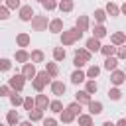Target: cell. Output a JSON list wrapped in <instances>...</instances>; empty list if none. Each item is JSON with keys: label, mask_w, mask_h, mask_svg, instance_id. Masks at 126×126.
Here are the masks:
<instances>
[{"label": "cell", "mask_w": 126, "mask_h": 126, "mask_svg": "<svg viewBox=\"0 0 126 126\" xmlns=\"http://www.w3.org/2000/svg\"><path fill=\"white\" fill-rule=\"evenodd\" d=\"M83 37V32L79 28H69L61 32V45H73L75 41H79Z\"/></svg>", "instance_id": "1"}, {"label": "cell", "mask_w": 126, "mask_h": 126, "mask_svg": "<svg viewBox=\"0 0 126 126\" xmlns=\"http://www.w3.org/2000/svg\"><path fill=\"white\" fill-rule=\"evenodd\" d=\"M32 28H33V32H45L49 28L47 16H33L32 18Z\"/></svg>", "instance_id": "2"}, {"label": "cell", "mask_w": 126, "mask_h": 126, "mask_svg": "<svg viewBox=\"0 0 126 126\" xmlns=\"http://www.w3.org/2000/svg\"><path fill=\"white\" fill-rule=\"evenodd\" d=\"M8 85L12 87V91H22L24 89V85H26V77L22 75V73H16V75H12L10 79H8Z\"/></svg>", "instance_id": "3"}, {"label": "cell", "mask_w": 126, "mask_h": 126, "mask_svg": "<svg viewBox=\"0 0 126 126\" xmlns=\"http://www.w3.org/2000/svg\"><path fill=\"white\" fill-rule=\"evenodd\" d=\"M22 75L26 77V81H33L35 79V75H37V71H35V63H24L22 65Z\"/></svg>", "instance_id": "4"}, {"label": "cell", "mask_w": 126, "mask_h": 126, "mask_svg": "<svg viewBox=\"0 0 126 126\" xmlns=\"http://www.w3.org/2000/svg\"><path fill=\"white\" fill-rule=\"evenodd\" d=\"M18 16H20L22 22H32V18L35 16V12H33L32 6H22V8L18 10Z\"/></svg>", "instance_id": "5"}, {"label": "cell", "mask_w": 126, "mask_h": 126, "mask_svg": "<svg viewBox=\"0 0 126 126\" xmlns=\"http://www.w3.org/2000/svg\"><path fill=\"white\" fill-rule=\"evenodd\" d=\"M124 81H126V73H124V71H118V69H114V71L110 73V83H112L114 87H120Z\"/></svg>", "instance_id": "6"}, {"label": "cell", "mask_w": 126, "mask_h": 126, "mask_svg": "<svg viewBox=\"0 0 126 126\" xmlns=\"http://www.w3.org/2000/svg\"><path fill=\"white\" fill-rule=\"evenodd\" d=\"M65 91H67V85H65L63 81H51V94H55V96H63Z\"/></svg>", "instance_id": "7"}, {"label": "cell", "mask_w": 126, "mask_h": 126, "mask_svg": "<svg viewBox=\"0 0 126 126\" xmlns=\"http://www.w3.org/2000/svg\"><path fill=\"white\" fill-rule=\"evenodd\" d=\"M110 43L116 45V47H118V45H124V43H126V33H124V32H114V33L110 35Z\"/></svg>", "instance_id": "8"}, {"label": "cell", "mask_w": 126, "mask_h": 126, "mask_svg": "<svg viewBox=\"0 0 126 126\" xmlns=\"http://www.w3.org/2000/svg\"><path fill=\"white\" fill-rule=\"evenodd\" d=\"M89 26H91L89 16H79V18H77V22H75V28H79L83 33H85V32H89Z\"/></svg>", "instance_id": "9"}, {"label": "cell", "mask_w": 126, "mask_h": 126, "mask_svg": "<svg viewBox=\"0 0 126 126\" xmlns=\"http://www.w3.org/2000/svg\"><path fill=\"white\" fill-rule=\"evenodd\" d=\"M47 30H49L51 33H61V32H63V20H61V18H55V20H51Z\"/></svg>", "instance_id": "10"}, {"label": "cell", "mask_w": 126, "mask_h": 126, "mask_svg": "<svg viewBox=\"0 0 126 126\" xmlns=\"http://www.w3.org/2000/svg\"><path fill=\"white\" fill-rule=\"evenodd\" d=\"M30 41H32V37H30V33H26V32H20V33L16 35V43H18V47H28Z\"/></svg>", "instance_id": "11"}, {"label": "cell", "mask_w": 126, "mask_h": 126, "mask_svg": "<svg viewBox=\"0 0 126 126\" xmlns=\"http://www.w3.org/2000/svg\"><path fill=\"white\" fill-rule=\"evenodd\" d=\"M85 81H87V73H85V71L77 69V71L71 73V83H73V85H79V83H85Z\"/></svg>", "instance_id": "12"}, {"label": "cell", "mask_w": 126, "mask_h": 126, "mask_svg": "<svg viewBox=\"0 0 126 126\" xmlns=\"http://www.w3.org/2000/svg\"><path fill=\"white\" fill-rule=\"evenodd\" d=\"M100 39H96V37H89L87 39V49L91 51V53H96V51H100Z\"/></svg>", "instance_id": "13"}, {"label": "cell", "mask_w": 126, "mask_h": 126, "mask_svg": "<svg viewBox=\"0 0 126 126\" xmlns=\"http://www.w3.org/2000/svg\"><path fill=\"white\" fill-rule=\"evenodd\" d=\"M8 98H10V104H12L14 108H18V106H22V104H24V96H22L18 91H12V94H10Z\"/></svg>", "instance_id": "14"}, {"label": "cell", "mask_w": 126, "mask_h": 126, "mask_svg": "<svg viewBox=\"0 0 126 126\" xmlns=\"http://www.w3.org/2000/svg\"><path fill=\"white\" fill-rule=\"evenodd\" d=\"M6 122H8L10 126H18V124H20V112H18V110H8Z\"/></svg>", "instance_id": "15"}, {"label": "cell", "mask_w": 126, "mask_h": 126, "mask_svg": "<svg viewBox=\"0 0 126 126\" xmlns=\"http://www.w3.org/2000/svg\"><path fill=\"white\" fill-rule=\"evenodd\" d=\"M106 33H108V30H106L102 24H96V26L93 28V37H96V39H102V37H106Z\"/></svg>", "instance_id": "16"}, {"label": "cell", "mask_w": 126, "mask_h": 126, "mask_svg": "<svg viewBox=\"0 0 126 126\" xmlns=\"http://www.w3.org/2000/svg\"><path fill=\"white\" fill-rule=\"evenodd\" d=\"M14 59H16L18 63H22V65L28 63V61H32V59H30V53H28L26 49H18V51L14 53Z\"/></svg>", "instance_id": "17"}, {"label": "cell", "mask_w": 126, "mask_h": 126, "mask_svg": "<svg viewBox=\"0 0 126 126\" xmlns=\"http://www.w3.org/2000/svg\"><path fill=\"white\" fill-rule=\"evenodd\" d=\"M75 100H77L79 104H89V102H91V94H89L87 91H77V93H75Z\"/></svg>", "instance_id": "18"}, {"label": "cell", "mask_w": 126, "mask_h": 126, "mask_svg": "<svg viewBox=\"0 0 126 126\" xmlns=\"http://www.w3.org/2000/svg\"><path fill=\"white\" fill-rule=\"evenodd\" d=\"M28 118L32 120V122H39V120H43V108H33V110H30L28 112Z\"/></svg>", "instance_id": "19"}, {"label": "cell", "mask_w": 126, "mask_h": 126, "mask_svg": "<svg viewBox=\"0 0 126 126\" xmlns=\"http://www.w3.org/2000/svg\"><path fill=\"white\" fill-rule=\"evenodd\" d=\"M59 118H61V122H65V124H71V122H73L77 116H75V114H73L69 108H63V110L59 112Z\"/></svg>", "instance_id": "20"}, {"label": "cell", "mask_w": 126, "mask_h": 126, "mask_svg": "<svg viewBox=\"0 0 126 126\" xmlns=\"http://www.w3.org/2000/svg\"><path fill=\"white\" fill-rule=\"evenodd\" d=\"M104 10H106V14H108L110 18H116V16L120 14V6H116L112 0H110V2H106V8H104Z\"/></svg>", "instance_id": "21"}, {"label": "cell", "mask_w": 126, "mask_h": 126, "mask_svg": "<svg viewBox=\"0 0 126 126\" xmlns=\"http://www.w3.org/2000/svg\"><path fill=\"white\" fill-rule=\"evenodd\" d=\"M30 59H32V63H43L45 61V53L41 49H33L30 53Z\"/></svg>", "instance_id": "22"}, {"label": "cell", "mask_w": 126, "mask_h": 126, "mask_svg": "<svg viewBox=\"0 0 126 126\" xmlns=\"http://www.w3.org/2000/svg\"><path fill=\"white\" fill-rule=\"evenodd\" d=\"M116 67H118V57L116 55H110V57L104 59V69L106 71H114Z\"/></svg>", "instance_id": "23"}, {"label": "cell", "mask_w": 126, "mask_h": 126, "mask_svg": "<svg viewBox=\"0 0 126 126\" xmlns=\"http://www.w3.org/2000/svg\"><path fill=\"white\" fill-rule=\"evenodd\" d=\"M100 112H102V102H98V100H91V102H89V114L96 116V114H100Z\"/></svg>", "instance_id": "24"}, {"label": "cell", "mask_w": 126, "mask_h": 126, "mask_svg": "<svg viewBox=\"0 0 126 126\" xmlns=\"http://www.w3.org/2000/svg\"><path fill=\"white\" fill-rule=\"evenodd\" d=\"M49 102H51V100H49L45 94H37V96H35V106H37V108H43V110H45V108L49 106Z\"/></svg>", "instance_id": "25"}, {"label": "cell", "mask_w": 126, "mask_h": 126, "mask_svg": "<svg viewBox=\"0 0 126 126\" xmlns=\"http://www.w3.org/2000/svg\"><path fill=\"white\" fill-rule=\"evenodd\" d=\"M61 12H73L75 8V2L73 0H59V6H57Z\"/></svg>", "instance_id": "26"}, {"label": "cell", "mask_w": 126, "mask_h": 126, "mask_svg": "<svg viewBox=\"0 0 126 126\" xmlns=\"http://www.w3.org/2000/svg\"><path fill=\"white\" fill-rule=\"evenodd\" d=\"M77 120H79V126H94L93 124V114H79Z\"/></svg>", "instance_id": "27"}, {"label": "cell", "mask_w": 126, "mask_h": 126, "mask_svg": "<svg viewBox=\"0 0 126 126\" xmlns=\"http://www.w3.org/2000/svg\"><path fill=\"white\" fill-rule=\"evenodd\" d=\"M85 83H87V85H85V91H87L89 94H94V93L98 91V85H96V81H94V79H87Z\"/></svg>", "instance_id": "28"}, {"label": "cell", "mask_w": 126, "mask_h": 126, "mask_svg": "<svg viewBox=\"0 0 126 126\" xmlns=\"http://www.w3.org/2000/svg\"><path fill=\"white\" fill-rule=\"evenodd\" d=\"M100 53H102L104 57L116 55V45H112V43H108V45H102V47H100Z\"/></svg>", "instance_id": "29"}, {"label": "cell", "mask_w": 126, "mask_h": 126, "mask_svg": "<svg viewBox=\"0 0 126 126\" xmlns=\"http://www.w3.org/2000/svg\"><path fill=\"white\" fill-rule=\"evenodd\" d=\"M98 75H100V67L98 65H91L87 69V79H96Z\"/></svg>", "instance_id": "30"}, {"label": "cell", "mask_w": 126, "mask_h": 126, "mask_svg": "<svg viewBox=\"0 0 126 126\" xmlns=\"http://www.w3.org/2000/svg\"><path fill=\"white\" fill-rule=\"evenodd\" d=\"M65 49L63 47H53V61H63L65 59Z\"/></svg>", "instance_id": "31"}, {"label": "cell", "mask_w": 126, "mask_h": 126, "mask_svg": "<svg viewBox=\"0 0 126 126\" xmlns=\"http://www.w3.org/2000/svg\"><path fill=\"white\" fill-rule=\"evenodd\" d=\"M45 71H47L53 79L59 75V67H57V63H45Z\"/></svg>", "instance_id": "32"}, {"label": "cell", "mask_w": 126, "mask_h": 126, "mask_svg": "<svg viewBox=\"0 0 126 126\" xmlns=\"http://www.w3.org/2000/svg\"><path fill=\"white\" fill-rule=\"evenodd\" d=\"M94 20H96L98 24H104V20H106V10L96 8V10H94Z\"/></svg>", "instance_id": "33"}, {"label": "cell", "mask_w": 126, "mask_h": 126, "mask_svg": "<svg viewBox=\"0 0 126 126\" xmlns=\"http://www.w3.org/2000/svg\"><path fill=\"white\" fill-rule=\"evenodd\" d=\"M75 55H79V57H83V59H85L87 63L91 61V51H89L87 47H79V49L75 51Z\"/></svg>", "instance_id": "34"}, {"label": "cell", "mask_w": 126, "mask_h": 126, "mask_svg": "<svg viewBox=\"0 0 126 126\" xmlns=\"http://www.w3.org/2000/svg\"><path fill=\"white\" fill-rule=\"evenodd\" d=\"M49 110L55 112V114H59V112L63 110V102H61V100H51V102H49Z\"/></svg>", "instance_id": "35"}, {"label": "cell", "mask_w": 126, "mask_h": 126, "mask_svg": "<svg viewBox=\"0 0 126 126\" xmlns=\"http://www.w3.org/2000/svg\"><path fill=\"white\" fill-rule=\"evenodd\" d=\"M108 98H110V100H120V98H122V91L116 89V87L110 89V91H108Z\"/></svg>", "instance_id": "36"}, {"label": "cell", "mask_w": 126, "mask_h": 126, "mask_svg": "<svg viewBox=\"0 0 126 126\" xmlns=\"http://www.w3.org/2000/svg\"><path fill=\"white\" fill-rule=\"evenodd\" d=\"M22 106H24V108H26L28 112H30V110H33V108H35V98H32V96H26V98H24V104H22Z\"/></svg>", "instance_id": "37"}, {"label": "cell", "mask_w": 126, "mask_h": 126, "mask_svg": "<svg viewBox=\"0 0 126 126\" xmlns=\"http://www.w3.org/2000/svg\"><path fill=\"white\" fill-rule=\"evenodd\" d=\"M67 108H69V110H71V112H73L75 116H79V114H83V112H81V110H83V104H79L77 100H75V102H71V104H69Z\"/></svg>", "instance_id": "38"}, {"label": "cell", "mask_w": 126, "mask_h": 126, "mask_svg": "<svg viewBox=\"0 0 126 126\" xmlns=\"http://www.w3.org/2000/svg\"><path fill=\"white\" fill-rule=\"evenodd\" d=\"M41 6H43L47 12H51V10H55V8L59 6V2H57V0H43V2H41Z\"/></svg>", "instance_id": "39"}, {"label": "cell", "mask_w": 126, "mask_h": 126, "mask_svg": "<svg viewBox=\"0 0 126 126\" xmlns=\"http://www.w3.org/2000/svg\"><path fill=\"white\" fill-rule=\"evenodd\" d=\"M10 69H12V61L6 59V57H2V59H0V71H2V73H8Z\"/></svg>", "instance_id": "40"}, {"label": "cell", "mask_w": 126, "mask_h": 126, "mask_svg": "<svg viewBox=\"0 0 126 126\" xmlns=\"http://www.w3.org/2000/svg\"><path fill=\"white\" fill-rule=\"evenodd\" d=\"M35 77H37V79H41L45 85H49V83H51V79H53V77H51L47 71H37V75H35Z\"/></svg>", "instance_id": "41"}, {"label": "cell", "mask_w": 126, "mask_h": 126, "mask_svg": "<svg viewBox=\"0 0 126 126\" xmlns=\"http://www.w3.org/2000/svg\"><path fill=\"white\" fill-rule=\"evenodd\" d=\"M4 6H8L10 10H20V8H22L20 0H6V2H4Z\"/></svg>", "instance_id": "42"}, {"label": "cell", "mask_w": 126, "mask_h": 126, "mask_svg": "<svg viewBox=\"0 0 126 126\" xmlns=\"http://www.w3.org/2000/svg\"><path fill=\"white\" fill-rule=\"evenodd\" d=\"M73 65H75L77 69H81V67H85V65H87V61H85L83 57H79V55H75V57H73Z\"/></svg>", "instance_id": "43"}, {"label": "cell", "mask_w": 126, "mask_h": 126, "mask_svg": "<svg viewBox=\"0 0 126 126\" xmlns=\"http://www.w3.org/2000/svg\"><path fill=\"white\" fill-rule=\"evenodd\" d=\"M12 94V87L10 85H0V96H10Z\"/></svg>", "instance_id": "44"}, {"label": "cell", "mask_w": 126, "mask_h": 126, "mask_svg": "<svg viewBox=\"0 0 126 126\" xmlns=\"http://www.w3.org/2000/svg\"><path fill=\"white\" fill-rule=\"evenodd\" d=\"M116 57H118V59H126V43L116 47Z\"/></svg>", "instance_id": "45"}, {"label": "cell", "mask_w": 126, "mask_h": 126, "mask_svg": "<svg viewBox=\"0 0 126 126\" xmlns=\"http://www.w3.org/2000/svg\"><path fill=\"white\" fill-rule=\"evenodd\" d=\"M10 18V8L8 6H0V20H8Z\"/></svg>", "instance_id": "46"}, {"label": "cell", "mask_w": 126, "mask_h": 126, "mask_svg": "<svg viewBox=\"0 0 126 126\" xmlns=\"http://www.w3.org/2000/svg\"><path fill=\"white\" fill-rule=\"evenodd\" d=\"M43 126H57L55 118H43Z\"/></svg>", "instance_id": "47"}, {"label": "cell", "mask_w": 126, "mask_h": 126, "mask_svg": "<svg viewBox=\"0 0 126 126\" xmlns=\"http://www.w3.org/2000/svg\"><path fill=\"white\" fill-rule=\"evenodd\" d=\"M116 126H126V118H120V120L116 122Z\"/></svg>", "instance_id": "48"}, {"label": "cell", "mask_w": 126, "mask_h": 126, "mask_svg": "<svg viewBox=\"0 0 126 126\" xmlns=\"http://www.w3.org/2000/svg\"><path fill=\"white\" fill-rule=\"evenodd\" d=\"M18 126H32V120H24V122H20Z\"/></svg>", "instance_id": "49"}, {"label": "cell", "mask_w": 126, "mask_h": 126, "mask_svg": "<svg viewBox=\"0 0 126 126\" xmlns=\"http://www.w3.org/2000/svg\"><path fill=\"white\" fill-rule=\"evenodd\" d=\"M120 14H124V16H126V2L120 6Z\"/></svg>", "instance_id": "50"}, {"label": "cell", "mask_w": 126, "mask_h": 126, "mask_svg": "<svg viewBox=\"0 0 126 126\" xmlns=\"http://www.w3.org/2000/svg\"><path fill=\"white\" fill-rule=\"evenodd\" d=\"M102 126H116V124H112L110 120H104V122H102Z\"/></svg>", "instance_id": "51"}, {"label": "cell", "mask_w": 126, "mask_h": 126, "mask_svg": "<svg viewBox=\"0 0 126 126\" xmlns=\"http://www.w3.org/2000/svg\"><path fill=\"white\" fill-rule=\"evenodd\" d=\"M37 2H43V0H37Z\"/></svg>", "instance_id": "52"}, {"label": "cell", "mask_w": 126, "mask_h": 126, "mask_svg": "<svg viewBox=\"0 0 126 126\" xmlns=\"http://www.w3.org/2000/svg\"><path fill=\"white\" fill-rule=\"evenodd\" d=\"M0 6H2V0H0Z\"/></svg>", "instance_id": "53"}, {"label": "cell", "mask_w": 126, "mask_h": 126, "mask_svg": "<svg viewBox=\"0 0 126 126\" xmlns=\"http://www.w3.org/2000/svg\"><path fill=\"white\" fill-rule=\"evenodd\" d=\"M2 126H4V124H2ZM8 126H10V124H8Z\"/></svg>", "instance_id": "54"}, {"label": "cell", "mask_w": 126, "mask_h": 126, "mask_svg": "<svg viewBox=\"0 0 126 126\" xmlns=\"http://www.w3.org/2000/svg\"><path fill=\"white\" fill-rule=\"evenodd\" d=\"M124 73H126V69H124Z\"/></svg>", "instance_id": "55"}, {"label": "cell", "mask_w": 126, "mask_h": 126, "mask_svg": "<svg viewBox=\"0 0 126 126\" xmlns=\"http://www.w3.org/2000/svg\"><path fill=\"white\" fill-rule=\"evenodd\" d=\"M0 126H2V122H0Z\"/></svg>", "instance_id": "56"}, {"label": "cell", "mask_w": 126, "mask_h": 126, "mask_svg": "<svg viewBox=\"0 0 126 126\" xmlns=\"http://www.w3.org/2000/svg\"><path fill=\"white\" fill-rule=\"evenodd\" d=\"M106 2H110V0H106Z\"/></svg>", "instance_id": "57"}, {"label": "cell", "mask_w": 126, "mask_h": 126, "mask_svg": "<svg viewBox=\"0 0 126 126\" xmlns=\"http://www.w3.org/2000/svg\"><path fill=\"white\" fill-rule=\"evenodd\" d=\"M124 2H126V0H124Z\"/></svg>", "instance_id": "58"}]
</instances>
